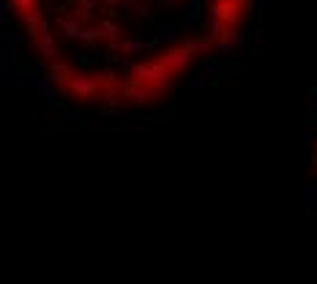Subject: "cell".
Masks as SVG:
<instances>
[{
  "instance_id": "obj_1",
  "label": "cell",
  "mask_w": 317,
  "mask_h": 284,
  "mask_svg": "<svg viewBox=\"0 0 317 284\" xmlns=\"http://www.w3.org/2000/svg\"><path fill=\"white\" fill-rule=\"evenodd\" d=\"M47 79L74 101L145 107L241 36L254 0H6Z\"/></svg>"
},
{
  "instance_id": "obj_2",
  "label": "cell",
  "mask_w": 317,
  "mask_h": 284,
  "mask_svg": "<svg viewBox=\"0 0 317 284\" xmlns=\"http://www.w3.org/2000/svg\"><path fill=\"white\" fill-rule=\"evenodd\" d=\"M314 164H317V137H314Z\"/></svg>"
}]
</instances>
